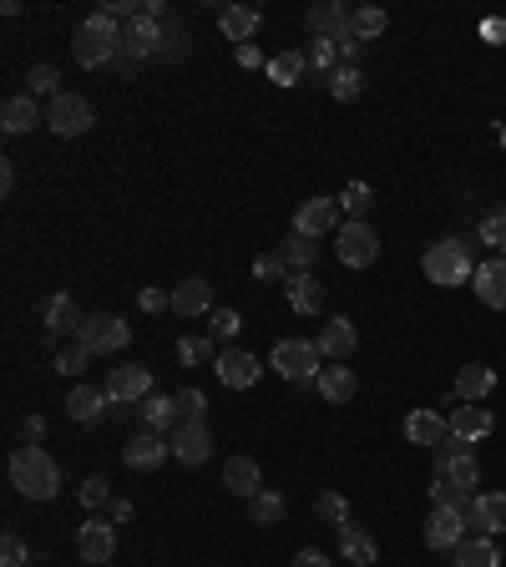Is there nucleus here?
Instances as JSON below:
<instances>
[{"instance_id": "nucleus-1", "label": "nucleus", "mask_w": 506, "mask_h": 567, "mask_svg": "<svg viewBox=\"0 0 506 567\" xmlns=\"http://www.w3.org/2000/svg\"><path fill=\"white\" fill-rule=\"evenodd\" d=\"M11 486L21 497H31V502H51L56 497V486H61V471H56V461H51V451L46 446H21L16 456H11Z\"/></svg>"}, {"instance_id": "nucleus-2", "label": "nucleus", "mask_w": 506, "mask_h": 567, "mask_svg": "<svg viewBox=\"0 0 506 567\" xmlns=\"http://www.w3.org/2000/svg\"><path fill=\"white\" fill-rule=\"evenodd\" d=\"M71 56H76L81 66H107V61H117V56H122V26H117L107 11L87 16V21L76 26Z\"/></svg>"}, {"instance_id": "nucleus-3", "label": "nucleus", "mask_w": 506, "mask_h": 567, "mask_svg": "<svg viewBox=\"0 0 506 567\" xmlns=\"http://www.w3.org/2000/svg\"><path fill=\"white\" fill-rule=\"evenodd\" d=\"M420 269H426V279L431 284H441V289H456V284H471V249L461 238H441V243H431L426 249V259H420Z\"/></svg>"}, {"instance_id": "nucleus-4", "label": "nucleus", "mask_w": 506, "mask_h": 567, "mask_svg": "<svg viewBox=\"0 0 506 567\" xmlns=\"http://www.w3.org/2000/svg\"><path fill=\"white\" fill-rule=\"evenodd\" d=\"M309 31L324 36V41H334V51L345 56V66H355V46H360V36H355V11H350V6L329 0V6L309 11Z\"/></svg>"}, {"instance_id": "nucleus-5", "label": "nucleus", "mask_w": 506, "mask_h": 567, "mask_svg": "<svg viewBox=\"0 0 506 567\" xmlns=\"http://www.w3.org/2000/svg\"><path fill=\"white\" fill-rule=\"evenodd\" d=\"M334 254H340L345 269H370L380 259V233L365 218H350V223H340V233H334Z\"/></svg>"}, {"instance_id": "nucleus-6", "label": "nucleus", "mask_w": 506, "mask_h": 567, "mask_svg": "<svg viewBox=\"0 0 506 567\" xmlns=\"http://www.w3.org/2000/svg\"><path fill=\"white\" fill-rule=\"evenodd\" d=\"M436 476H446V481H456L461 492H476L481 486V461H476V451L466 446V441H441L436 446Z\"/></svg>"}, {"instance_id": "nucleus-7", "label": "nucleus", "mask_w": 506, "mask_h": 567, "mask_svg": "<svg viewBox=\"0 0 506 567\" xmlns=\"http://www.w3.org/2000/svg\"><path fill=\"white\" fill-rule=\"evenodd\" d=\"M76 340L87 345L92 355H117V350H127L132 330H127V319H117V314H87V319H81V330H76Z\"/></svg>"}, {"instance_id": "nucleus-8", "label": "nucleus", "mask_w": 506, "mask_h": 567, "mask_svg": "<svg viewBox=\"0 0 506 567\" xmlns=\"http://www.w3.org/2000/svg\"><path fill=\"white\" fill-rule=\"evenodd\" d=\"M319 360H324V355H319L314 340H279V345H274V370H279L284 380H294V385H299V380H314V375L324 370Z\"/></svg>"}, {"instance_id": "nucleus-9", "label": "nucleus", "mask_w": 506, "mask_h": 567, "mask_svg": "<svg viewBox=\"0 0 506 567\" xmlns=\"http://www.w3.org/2000/svg\"><path fill=\"white\" fill-rule=\"evenodd\" d=\"M46 127H51L56 137H81V132L92 127V107H87V97H76V92L51 97V102H46Z\"/></svg>"}, {"instance_id": "nucleus-10", "label": "nucleus", "mask_w": 506, "mask_h": 567, "mask_svg": "<svg viewBox=\"0 0 506 567\" xmlns=\"http://www.w3.org/2000/svg\"><path fill=\"white\" fill-rule=\"evenodd\" d=\"M426 547L431 552H456L461 547V537H466V507H431V517H426Z\"/></svg>"}, {"instance_id": "nucleus-11", "label": "nucleus", "mask_w": 506, "mask_h": 567, "mask_svg": "<svg viewBox=\"0 0 506 567\" xmlns=\"http://www.w3.org/2000/svg\"><path fill=\"white\" fill-rule=\"evenodd\" d=\"M340 198H309V203H299V213H294V233H304V238H319V233H340Z\"/></svg>"}, {"instance_id": "nucleus-12", "label": "nucleus", "mask_w": 506, "mask_h": 567, "mask_svg": "<svg viewBox=\"0 0 506 567\" xmlns=\"http://www.w3.org/2000/svg\"><path fill=\"white\" fill-rule=\"evenodd\" d=\"M167 446H173V461H183V466H203L213 456V436H208L203 421H183L173 436H167Z\"/></svg>"}, {"instance_id": "nucleus-13", "label": "nucleus", "mask_w": 506, "mask_h": 567, "mask_svg": "<svg viewBox=\"0 0 506 567\" xmlns=\"http://www.w3.org/2000/svg\"><path fill=\"white\" fill-rule=\"evenodd\" d=\"M107 400L112 405H122V400H147L152 395V370L147 365H112V375H107Z\"/></svg>"}, {"instance_id": "nucleus-14", "label": "nucleus", "mask_w": 506, "mask_h": 567, "mask_svg": "<svg viewBox=\"0 0 506 567\" xmlns=\"http://www.w3.org/2000/svg\"><path fill=\"white\" fill-rule=\"evenodd\" d=\"M112 552H117V527L112 522H102V517L81 522V532H76V557L81 562H112Z\"/></svg>"}, {"instance_id": "nucleus-15", "label": "nucleus", "mask_w": 506, "mask_h": 567, "mask_svg": "<svg viewBox=\"0 0 506 567\" xmlns=\"http://www.w3.org/2000/svg\"><path fill=\"white\" fill-rule=\"evenodd\" d=\"M319 355L324 360H334V365H340V360H350L355 355V345H360V330H355V319H345V314H334L329 324H324V330H319Z\"/></svg>"}, {"instance_id": "nucleus-16", "label": "nucleus", "mask_w": 506, "mask_h": 567, "mask_svg": "<svg viewBox=\"0 0 506 567\" xmlns=\"http://www.w3.org/2000/svg\"><path fill=\"white\" fill-rule=\"evenodd\" d=\"M213 375H218L228 390H248L253 380L264 375V365H259V355H248V350H223V355L213 360Z\"/></svg>"}, {"instance_id": "nucleus-17", "label": "nucleus", "mask_w": 506, "mask_h": 567, "mask_svg": "<svg viewBox=\"0 0 506 567\" xmlns=\"http://www.w3.org/2000/svg\"><path fill=\"white\" fill-rule=\"evenodd\" d=\"M466 527H476L481 537L506 532V497H501V492H476V497L466 502Z\"/></svg>"}, {"instance_id": "nucleus-18", "label": "nucleus", "mask_w": 506, "mask_h": 567, "mask_svg": "<svg viewBox=\"0 0 506 567\" xmlns=\"http://www.w3.org/2000/svg\"><path fill=\"white\" fill-rule=\"evenodd\" d=\"M405 441L410 446H441V441H451V421L441 411H431V405H420V411L405 416Z\"/></svg>"}, {"instance_id": "nucleus-19", "label": "nucleus", "mask_w": 506, "mask_h": 567, "mask_svg": "<svg viewBox=\"0 0 506 567\" xmlns=\"http://www.w3.org/2000/svg\"><path fill=\"white\" fill-rule=\"evenodd\" d=\"M446 421H451V436L466 441V446H476V441H486L496 431V416L486 411V405H456Z\"/></svg>"}, {"instance_id": "nucleus-20", "label": "nucleus", "mask_w": 506, "mask_h": 567, "mask_svg": "<svg viewBox=\"0 0 506 567\" xmlns=\"http://www.w3.org/2000/svg\"><path fill=\"white\" fill-rule=\"evenodd\" d=\"M167 456H173V446H167V436H157V431H142V436H132V441L122 446V461H127L132 471H152V466H162Z\"/></svg>"}, {"instance_id": "nucleus-21", "label": "nucleus", "mask_w": 506, "mask_h": 567, "mask_svg": "<svg viewBox=\"0 0 506 567\" xmlns=\"http://www.w3.org/2000/svg\"><path fill=\"white\" fill-rule=\"evenodd\" d=\"M162 41H167V31L152 16H132L122 26V56H152V51H162Z\"/></svg>"}, {"instance_id": "nucleus-22", "label": "nucleus", "mask_w": 506, "mask_h": 567, "mask_svg": "<svg viewBox=\"0 0 506 567\" xmlns=\"http://www.w3.org/2000/svg\"><path fill=\"white\" fill-rule=\"evenodd\" d=\"M476 299L486 304V309H506V259L496 254V259H486V264H476Z\"/></svg>"}, {"instance_id": "nucleus-23", "label": "nucleus", "mask_w": 506, "mask_h": 567, "mask_svg": "<svg viewBox=\"0 0 506 567\" xmlns=\"http://www.w3.org/2000/svg\"><path fill=\"white\" fill-rule=\"evenodd\" d=\"M41 122H46V112H41V102L31 92H21V97H11L6 107H0V127H6L11 137H21V132L41 127Z\"/></svg>"}, {"instance_id": "nucleus-24", "label": "nucleus", "mask_w": 506, "mask_h": 567, "mask_svg": "<svg viewBox=\"0 0 506 567\" xmlns=\"http://www.w3.org/2000/svg\"><path fill=\"white\" fill-rule=\"evenodd\" d=\"M314 390H319L329 405H345V400H355L360 380H355V370H350V365H324V370L314 375Z\"/></svg>"}, {"instance_id": "nucleus-25", "label": "nucleus", "mask_w": 506, "mask_h": 567, "mask_svg": "<svg viewBox=\"0 0 506 567\" xmlns=\"http://www.w3.org/2000/svg\"><path fill=\"white\" fill-rule=\"evenodd\" d=\"M284 289H289V304H294V314H319V309H324V284L314 279V269H299V274H289V279H284Z\"/></svg>"}, {"instance_id": "nucleus-26", "label": "nucleus", "mask_w": 506, "mask_h": 567, "mask_svg": "<svg viewBox=\"0 0 506 567\" xmlns=\"http://www.w3.org/2000/svg\"><path fill=\"white\" fill-rule=\"evenodd\" d=\"M223 486H228L233 497L253 502V497L264 492V486H259V461H253V456H233V461L223 466Z\"/></svg>"}, {"instance_id": "nucleus-27", "label": "nucleus", "mask_w": 506, "mask_h": 567, "mask_svg": "<svg viewBox=\"0 0 506 567\" xmlns=\"http://www.w3.org/2000/svg\"><path fill=\"white\" fill-rule=\"evenodd\" d=\"M142 421H147V431H157V436H173V431L183 426L178 395H147V400H142Z\"/></svg>"}, {"instance_id": "nucleus-28", "label": "nucleus", "mask_w": 506, "mask_h": 567, "mask_svg": "<svg viewBox=\"0 0 506 567\" xmlns=\"http://www.w3.org/2000/svg\"><path fill=\"white\" fill-rule=\"evenodd\" d=\"M491 390H496V370H491V365H461V370H456V400L481 405Z\"/></svg>"}, {"instance_id": "nucleus-29", "label": "nucleus", "mask_w": 506, "mask_h": 567, "mask_svg": "<svg viewBox=\"0 0 506 567\" xmlns=\"http://www.w3.org/2000/svg\"><path fill=\"white\" fill-rule=\"evenodd\" d=\"M107 390H92V385H76L71 395H66V416L71 421H81V426H92V421H102V411H107Z\"/></svg>"}, {"instance_id": "nucleus-30", "label": "nucleus", "mask_w": 506, "mask_h": 567, "mask_svg": "<svg viewBox=\"0 0 506 567\" xmlns=\"http://www.w3.org/2000/svg\"><path fill=\"white\" fill-rule=\"evenodd\" d=\"M208 309H213V284H208V279H188V284L173 289V314L198 319V314H208Z\"/></svg>"}, {"instance_id": "nucleus-31", "label": "nucleus", "mask_w": 506, "mask_h": 567, "mask_svg": "<svg viewBox=\"0 0 506 567\" xmlns=\"http://www.w3.org/2000/svg\"><path fill=\"white\" fill-rule=\"evenodd\" d=\"M340 557L345 562H355V567H370L375 557H380V547H375V537L365 532V527H355V517L340 527Z\"/></svg>"}, {"instance_id": "nucleus-32", "label": "nucleus", "mask_w": 506, "mask_h": 567, "mask_svg": "<svg viewBox=\"0 0 506 567\" xmlns=\"http://www.w3.org/2000/svg\"><path fill=\"white\" fill-rule=\"evenodd\" d=\"M76 330H81L76 299H71V294H51V304H46V335L61 340V335H76Z\"/></svg>"}, {"instance_id": "nucleus-33", "label": "nucleus", "mask_w": 506, "mask_h": 567, "mask_svg": "<svg viewBox=\"0 0 506 567\" xmlns=\"http://www.w3.org/2000/svg\"><path fill=\"white\" fill-rule=\"evenodd\" d=\"M218 26H223L228 41L248 46V36L259 31V11H253V6H223V11H218Z\"/></svg>"}, {"instance_id": "nucleus-34", "label": "nucleus", "mask_w": 506, "mask_h": 567, "mask_svg": "<svg viewBox=\"0 0 506 567\" xmlns=\"http://www.w3.org/2000/svg\"><path fill=\"white\" fill-rule=\"evenodd\" d=\"M451 557H456V567H501V552L491 537H461V547Z\"/></svg>"}, {"instance_id": "nucleus-35", "label": "nucleus", "mask_w": 506, "mask_h": 567, "mask_svg": "<svg viewBox=\"0 0 506 567\" xmlns=\"http://www.w3.org/2000/svg\"><path fill=\"white\" fill-rule=\"evenodd\" d=\"M304 66H309V56L304 51H279L264 71H269V81H274V87H294V81L304 76Z\"/></svg>"}, {"instance_id": "nucleus-36", "label": "nucleus", "mask_w": 506, "mask_h": 567, "mask_svg": "<svg viewBox=\"0 0 506 567\" xmlns=\"http://www.w3.org/2000/svg\"><path fill=\"white\" fill-rule=\"evenodd\" d=\"M279 259L299 274V269H314V238H304V233H289L284 238V249H279Z\"/></svg>"}, {"instance_id": "nucleus-37", "label": "nucleus", "mask_w": 506, "mask_h": 567, "mask_svg": "<svg viewBox=\"0 0 506 567\" xmlns=\"http://www.w3.org/2000/svg\"><path fill=\"white\" fill-rule=\"evenodd\" d=\"M248 517L259 522V527H274V522L284 517V497H279V492H269V486H264V492L248 502Z\"/></svg>"}, {"instance_id": "nucleus-38", "label": "nucleus", "mask_w": 506, "mask_h": 567, "mask_svg": "<svg viewBox=\"0 0 506 567\" xmlns=\"http://www.w3.org/2000/svg\"><path fill=\"white\" fill-rule=\"evenodd\" d=\"M360 87H365V81H360L355 66H334V71H329V92H334V102H355Z\"/></svg>"}, {"instance_id": "nucleus-39", "label": "nucleus", "mask_w": 506, "mask_h": 567, "mask_svg": "<svg viewBox=\"0 0 506 567\" xmlns=\"http://www.w3.org/2000/svg\"><path fill=\"white\" fill-rule=\"evenodd\" d=\"M426 492H431V507H466V502H471V492H461V486L446 481V476H431Z\"/></svg>"}, {"instance_id": "nucleus-40", "label": "nucleus", "mask_w": 506, "mask_h": 567, "mask_svg": "<svg viewBox=\"0 0 506 567\" xmlns=\"http://www.w3.org/2000/svg\"><path fill=\"white\" fill-rule=\"evenodd\" d=\"M385 26H390V16H385L380 6H360V11H355V36H360V41H375Z\"/></svg>"}, {"instance_id": "nucleus-41", "label": "nucleus", "mask_w": 506, "mask_h": 567, "mask_svg": "<svg viewBox=\"0 0 506 567\" xmlns=\"http://www.w3.org/2000/svg\"><path fill=\"white\" fill-rule=\"evenodd\" d=\"M370 203H375L370 183H345V193H340V208H345L350 218H365V213H370Z\"/></svg>"}, {"instance_id": "nucleus-42", "label": "nucleus", "mask_w": 506, "mask_h": 567, "mask_svg": "<svg viewBox=\"0 0 506 567\" xmlns=\"http://www.w3.org/2000/svg\"><path fill=\"white\" fill-rule=\"evenodd\" d=\"M178 360H183V365H208V360H218V355H213V340L183 335V340H178Z\"/></svg>"}, {"instance_id": "nucleus-43", "label": "nucleus", "mask_w": 506, "mask_h": 567, "mask_svg": "<svg viewBox=\"0 0 506 567\" xmlns=\"http://www.w3.org/2000/svg\"><path fill=\"white\" fill-rule=\"evenodd\" d=\"M314 517H324V522H334V527H345V522H350V502H345L340 492H324V497L314 502Z\"/></svg>"}, {"instance_id": "nucleus-44", "label": "nucleus", "mask_w": 506, "mask_h": 567, "mask_svg": "<svg viewBox=\"0 0 506 567\" xmlns=\"http://www.w3.org/2000/svg\"><path fill=\"white\" fill-rule=\"evenodd\" d=\"M87 360H92V350L71 335V345L56 355V370H61V375H81V370H87Z\"/></svg>"}, {"instance_id": "nucleus-45", "label": "nucleus", "mask_w": 506, "mask_h": 567, "mask_svg": "<svg viewBox=\"0 0 506 567\" xmlns=\"http://www.w3.org/2000/svg\"><path fill=\"white\" fill-rule=\"evenodd\" d=\"M481 243H491V249L506 259V208L501 213H486L481 218Z\"/></svg>"}, {"instance_id": "nucleus-46", "label": "nucleus", "mask_w": 506, "mask_h": 567, "mask_svg": "<svg viewBox=\"0 0 506 567\" xmlns=\"http://www.w3.org/2000/svg\"><path fill=\"white\" fill-rule=\"evenodd\" d=\"M107 502H112V486H107L102 476H87V481H81V507L97 512V507H107Z\"/></svg>"}, {"instance_id": "nucleus-47", "label": "nucleus", "mask_w": 506, "mask_h": 567, "mask_svg": "<svg viewBox=\"0 0 506 567\" xmlns=\"http://www.w3.org/2000/svg\"><path fill=\"white\" fill-rule=\"evenodd\" d=\"M243 330V314L238 309H213V340H233Z\"/></svg>"}, {"instance_id": "nucleus-48", "label": "nucleus", "mask_w": 506, "mask_h": 567, "mask_svg": "<svg viewBox=\"0 0 506 567\" xmlns=\"http://www.w3.org/2000/svg\"><path fill=\"white\" fill-rule=\"evenodd\" d=\"M31 97H61L56 92V66H31Z\"/></svg>"}, {"instance_id": "nucleus-49", "label": "nucleus", "mask_w": 506, "mask_h": 567, "mask_svg": "<svg viewBox=\"0 0 506 567\" xmlns=\"http://www.w3.org/2000/svg\"><path fill=\"white\" fill-rule=\"evenodd\" d=\"M203 411H208V395L203 390H183L178 395V416L183 421H203Z\"/></svg>"}, {"instance_id": "nucleus-50", "label": "nucleus", "mask_w": 506, "mask_h": 567, "mask_svg": "<svg viewBox=\"0 0 506 567\" xmlns=\"http://www.w3.org/2000/svg\"><path fill=\"white\" fill-rule=\"evenodd\" d=\"M304 56H309V66H314V71H334V56H340V51H334V41L314 36V46H309Z\"/></svg>"}, {"instance_id": "nucleus-51", "label": "nucleus", "mask_w": 506, "mask_h": 567, "mask_svg": "<svg viewBox=\"0 0 506 567\" xmlns=\"http://www.w3.org/2000/svg\"><path fill=\"white\" fill-rule=\"evenodd\" d=\"M253 274H259V279H289L294 269H289L279 254H264V259H253Z\"/></svg>"}, {"instance_id": "nucleus-52", "label": "nucleus", "mask_w": 506, "mask_h": 567, "mask_svg": "<svg viewBox=\"0 0 506 567\" xmlns=\"http://www.w3.org/2000/svg\"><path fill=\"white\" fill-rule=\"evenodd\" d=\"M0 567H26V542L6 532V542H0Z\"/></svg>"}, {"instance_id": "nucleus-53", "label": "nucleus", "mask_w": 506, "mask_h": 567, "mask_svg": "<svg viewBox=\"0 0 506 567\" xmlns=\"http://www.w3.org/2000/svg\"><path fill=\"white\" fill-rule=\"evenodd\" d=\"M137 304H142L147 314H162V309H173V294H162V289H142Z\"/></svg>"}, {"instance_id": "nucleus-54", "label": "nucleus", "mask_w": 506, "mask_h": 567, "mask_svg": "<svg viewBox=\"0 0 506 567\" xmlns=\"http://www.w3.org/2000/svg\"><path fill=\"white\" fill-rule=\"evenodd\" d=\"M238 66H243V71H253V66H269V61H264V51H259V46L248 41V46H238Z\"/></svg>"}, {"instance_id": "nucleus-55", "label": "nucleus", "mask_w": 506, "mask_h": 567, "mask_svg": "<svg viewBox=\"0 0 506 567\" xmlns=\"http://www.w3.org/2000/svg\"><path fill=\"white\" fill-rule=\"evenodd\" d=\"M481 36H486L491 46H506V21H501V16H491V21L481 26Z\"/></svg>"}, {"instance_id": "nucleus-56", "label": "nucleus", "mask_w": 506, "mask_h": 567, "mask_svg": "<svg viewBox=\"0 0 506 567\" xmlns=\"http://www.w3.org/2000/svg\"><path fill=\"white\" fill-rule=\"evenodd\" d=\"M294 567H329V557L314 552V547H299V552H294Z\"/></svg>"}, {"instance_id": "nucleus-57", "label": "nucleus", "mask_w": 506, "mask_h": 567, "mask_svg": "<svg viewBox=\"0 0 506 567\" xmlns=\"http://www.w3.org/2000/svg\"><path fill=\"white\" fill-rule=\"evenodd\" d=\"M26 436L41 441V436H46V416H26Z\"/></svg>"}, {"instance_id": "nucleus-58", "label": "nucleus", "mask_w": 506, "mask_h": 567, "mask_svg": "<svg viewBox=\"0 0 506 567\" xmlns=\"http://www.w3.org/2000/svg\"><path fill=\"white\" fill-rule=\"evenodd\" d=\"M127 517H132V502L117 497V502H112V522H127Z\"/></svg>"}, {"instance_id": "nucleus-59", "label": "nucleus", "mask_w": 506, "mask_h": 567, "mask_svg": "<svg viewBox=\"0 0 506 567\" xmlns=\"http://www.w3.org/2000/svg\"><path fill=\"white\" fill-rule=\"evenodd\" d=\"M11 188H16V168L6 162V168H0V193H11Z\"/></svg>"}, {"instance_id": "nucleus-60", "label": "nucleus", "mask_w": 506, "mask_h": 567, "mask_svg": "<svg viewBox=\"0 0 506 567\" xmlns=\"http://www.w3.org/2000/svg\"><path fill=\"white\" fill-rule=\"evenodd\" d=\"M496 137H501V147H506V122H501V127H496Z\"/></svg>"}]
</instances>
